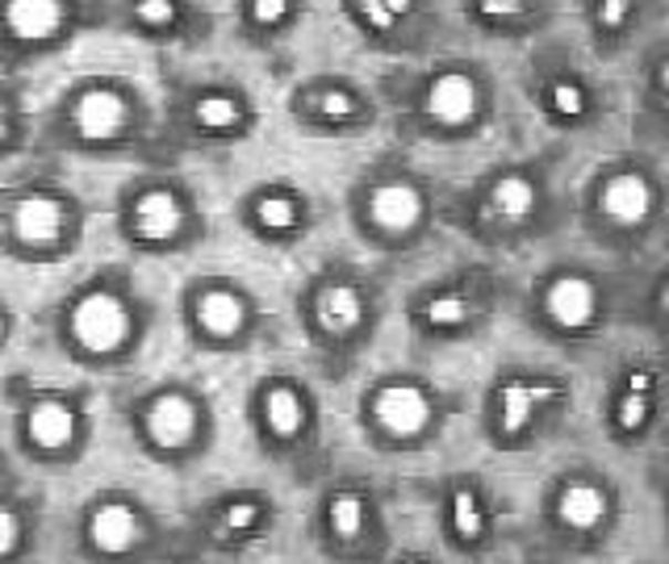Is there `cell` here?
I'll return each instance as SVG.
<instances>
[{
	"instance_id": "8992f818",
	"label": "cell",
	"mask_w": 669,
	"mask_h": 564,
	"mask_svg": "<svg viewBox=\"0 0 669 564\" xmlns=\"http://www.w3.org/2000/svg\"><path fill=\"white\" fill-rule=\"evenodd\" d=\"M88 540L105 556H122L143 540V519L126 502H101L88 519Z\"/></svg>"
},
{
	"instance_id": "6da1fadb",
	"label": "cell",
	"mask_w": 669,
	"mask_h": 564,
	"mask_svg": "<svg viewBox=\"0 0 669 564\" xmlns=\"http://www.w3.org/2000/svg\"><path fill=\"white\" fill-rule=\"evenodd\" d=\"M72 335H76V343L84 352L109 356V352H117L130 338V310L114 293H88L72 310Z\"/></svg>"
},
{
	"instance_id": "7a4b0ae2",
	"label": "cell",
	"mask_w": 669,
	"mask_h": 564,
	"mask_svg": "<svg viewBox=\"0 0 669 564\" xmlns=\"http://www.w3.org/2000/svg\"><path fill=\"white\" fill-rule=\"evenodd\" d=\"M130 117H134L130 96L109 88V84H88L72 101V126L88 143H109L117 134H126Z\"/></svg>"
},
{
	"instance_id": "277c9868",
	"label": "cell",
	"mask_w": 669,
	"mask_h": 564,
	"mask_svg": "<svg viewBox=\"0 0 669 564\" xmlns=\"http://www.w3.org/2000/svg\"><path fill=\"white\" fill-rule=\"evenodd\" d=\"M197 431V406L185 394H159L147 410V439L155 448L176 451L185 448Z\"/></svg>"
},
{
	"instance_id": "5b68a950",
	"label": "cell",
	"mask_w": 669,
	"mask_h": 564,
	"mask_svg": "<svg viewBox=\"0 0 669 564\" xmlns=\"http://www.w3.org/2000/svg\"><path fill=\"white\" fill-rule=\"evenodd\" d=\"M373 410H377V422L385 431L401 435V439L419 435L427 427V418H431V406H427L422 389H415V385H385L377 401H373Z\"/></svg>"
},
{
	"instance_id": "8d00e7d4",
	"label": "cell",
	"mask_w": 669,
	"mask_h": 564,
	"mask_svg": "<svg viewBox=\"0 0 669 564\" xmlns=\"http://www.w3.org/2000/svg\"><path fill=\"white\" fill-rule=\"evenodd\" d=\"M661 84H666V93H669V63L661 67Z\"/></svg>"
},
{
	"instance_id": "d4e9b609",
	"label": "cell",
	"mask_w": 669,
	"mask_h": 564,
	"mask_svg": "<svg viewBox=\"0 0 669 564\" xmlns=\"http://www.w3.org/2000/svg\"><path fill=\"white\" fill-rule=\"evenodd\" d=\"M427 318L436 322V326H457V322L469 318V301L460 297V293H443L427 305Z\"/></svg>"
},
{
	"instance_id": "44dd1931",
	"label": "cell",
	"mask_w": 669,
	"mask_h": 564,
	"mask_svg": "<svg viewBox=\"0 0 669 564\" xmlns=\"http://www.w3.org/2000/svg\"><path fill=\"white\" fill-rule=\"evenodd\" d=\"M255 222L264 230H293L297 226V201L289 192H264L255 201Z\"/></svg>"
},
{
	"instance_id": "2e32d148",
	"label": "cell",
	"mask_w": 669,
	"mask_h": 564,
	"mask_svg": "<svg viewBox=\"0 0 669 564\" xmlns=\"http://www.w3.org/2000/svg\"><path fill=\"white\" fill-rule=\"evenodd\" d=\"M561 523L577 526V531H590V526L603 523V514H607V498H603V489L594 485H569L561 493Z\"/></svg>"
},
{
	"instance_id": "f1b7e54d",
	"label": "cell",
	"mask_w": 669,
	"mask_h": 564,
	"mask_svg": "<svg viewBox=\"0 0 669 564\" xmlns=\"http://www.w3.org/2000/svg\"><path fill=\"white\" fill-rule=\"evenodd\" d=\"M248 18L268 30V25H276V21L289 18V4L285 0H255V4H248Z\"/></svg>"
},
{
	"instance_id": "d590c367",
	"label": "cell",
	"mask_w": 669,
	"mask_h": 564,
	"mask_svg": "<svg viewBox=\"0 0 669 564\" xmlns=\"http://www.w3.org/2000/svg\"><path fill=\"white\" fill-rule=\"evenodd\" d=\"M649 380H652L649 373H631V394H645V389H649Z\"/></svg>"
},
{
	"instance_id": "52a82bcc",
	"label": "cell",
	"mask_w": 669,
	"mask_h": 564,
	"mask_svg": "<svg viewBox=\"0 0 669 564\" xmlns=\"http://www.w3.org/2000/svg\"><path fill=\"white\" fill-rule=\"evenodd\" d=\"M180 226H185V206H180L176 192H168V188H151V192L138 197V206H134V234H138V239H147V243H168V239L180 234Z\"/></svg>"
},
{
	"instance_id": "9a60e30c",
	"label": "cell",
	"mask_w": 669,
	"mask_h": 564,
	"mask_svg": "<svg viewBox=\"0 0 669 564\" xmlns=\"http://www.w3.org/2000/svg\"><path fill=\"white\" fill-rule=\"evenodd\" d=\"M360 314H364L360 293H356L352 284H326L323 297H318V322H323L326 331L347 335V331L360 322Z\"/></svg>"
},
{
	"instance_id": "d6a6232c",
	"label": "cell",
	"mask_w": 669,
	"mask_h": 564,
	"mask_svg": "<svg viewBox=\"0 0 669 564\" xmlns=\"http://www.w3.org/2000/svg\"><path fill=\"white\" fill-rule=\"evenodd\" d=\"M481 13L485 18H515V13H523V4H515V0H490V4H481Z\"/></svg>"
},
{
	"instance_id": "3957f363",
	"label": "cell",
	"mask_w": 669,
	"mask_h": 564,
	"mask_svg": "<svg viewBox=\"0 0 669 564\" xmlns=\"http://www.w3.org/2000/svg\"><path fill=\"white\" fill-rule=\"evenodd\" d=\"M67 21H72V9L67 4H59V0H9L4 9H0V25H4V34L13 38V42H55L63 30H67Z\"/></svg>"
},
{
	"instance_id": "83f0119b",
	"label": "cell",
	"mask_w": 669,
	"mask_h": 564,
	"mask_svg": "<svg viewBox=\"0 0 669 564\" xmlns=\"http://www.w3.org/2000/svg\"><path fill=\"white\" fill-rule=\"evenodd\" d=\"M553 109L565 113V117H582V109H586V96H582V88H577V84H556V88H553Z\"/></svg>"
},
{
	"instance_id": "f35d334b",
	"label": "cell",
	"mask_w": 669,
	"mask_h": 564,
	"mask_svg": "<svg viewBox=\"0 0 669 564\" xmlns=\"http://www.w3.org/2000/svg\"><path fill=\"white\" fill-rule=\"evenodd\" d=\"M0 338H4V318H0Z\"/></svg>"
},
{
	"instance_id": "4316f807",
	"label": "cell",
	"mask_w": 669,
	"mask_h": 564,
	"mask_svg": "<svg viewBox=\"0 0 669 564\" xmlns=\"http://www.w3.org/2000/svg\"><path fill=\"white\" fill-rule=\"evenodd\" d=\"M645 418H649V397L645 394H628L619 401V427H624V431H636Z\"/></svg>"
},
{
	"instance_id": "5bb4252c",
	"label": "cell",
	"mask_w": 669,
	"mask_h": 564,
	"mask_svg": "<svg viewBox=\"0 0 669 564\" xmlns=\"http://www.w3.org/2000/svg\"><path fill=\"white\" fill-rule=\"evenodd\" d=\"M243 318H248L243 301L234 297V293H227V289H210V293L197 297V322H201V331H210V335L230 338L234 331H243Z\"/></svg>"
},
{
	"instance_id": "836d02e7",
	"label": "cell",
	"mask_w": 669,
	"mask_h": 564,
	"mask_svg": "<svg viewBox=\"0 0 669 564\" xmlns=\"http://www.w3.org/2000/svg\"><path fill=\"white\" fill-rule=\"evenodd\" d=\"M631 9L628 4H603V9H598V21H607V25H619V21L628 18Z\"/></svg>"
},
{
	"instance_id": "cb8c5ba5",
	"label": "cell",
	"mask_w": 669,
	"mask_h": 564,
	"mask_svg": "<svg viewBox=\"0 0 669 564\" xmlns=\"http://www.w3.org/2000/svg\"><path fill=\"white\" fill-rule=\"evenodd\" d=\"M452 514H457V535L460 540H481V506L469 489H460L457 502H452Z\"/></svg>"
},
{
	"instance_id": "e0dca14e",
	"label": "cell",
	"mask_w": 669,
	"mask_h": 564,
	"mask_svg": "<svg viewBox=\"0 0 669 564\" xmlns=\"http://www.w3.org/2000/svg\"><path fill=\"white\" fill-rule=\"evenodd\" d=\"M264 422L272 435H281V439H289V435L302 431V422H306V406H302V397L293 394L289 385H272L264 394Z\"/></svg>"
},
{
	"instance_id": "e575fe53",
	"label": "cell",
	"mask_w": 669,
	"mask_h": 564,
	"mask_svg": "<svg viewBox=\"0 0 669 564\" xmlns=\"http://www.w3.org/2000/svg\"><path fill=\"white\" fill-rule=\"evenodd\" d=\"M13 134V109H9V101L0 96V138H9Z\"/></svg>"
},
{
	"instance_id": "ffe728a7",
	"label": "cell",
	"mask_w": 669,
	"mask_h": 564,
	"mask_svg": "<svg viewBox=\"0 0 669 564\" xmlns=\"http://www.w3.org/2000/svg\"><path fill=\"white\" fill-rule=\"evenodd\" d=\"M553 394V389H535V385H523V380H511L506 389H502V431H523V422L532 418L535 401H544V397Z\"/></svg>"
},
{
	"instance_id": "d6986e66",
	"label": "cell",
	"mask_w": 669,
	"mask_h": 564,
	"mask_svg": "<svg viewBox=\"0 0 669 564\" xmlns=\"http://www.w3.org/2000/svg\"><path fill=\"white\" fill-rule=\"evenodd\" d=\"M535 209V188L527 176H502L494 185V213L506 222H523Z\"/></svg>"
},
{
	"instance_id": "1f68e13d",
	"label": "cell",
	"mask_w": 669,
	"mask_h": 564,
	"mask_svg": "<svg viewBox=\"0 0 669 564\" xmlns=\"http://www.w3.org/2000/svg\"><path fill=\"white\" fill-rule=\"evenodd\" d=\"M255 519H260V506H255V502H234V506L227 510L230 531H251V526H255Z\"/></svg>"
},
{
	"instance_id": "9c48e42d",
	"label": "cell",
	"mask_w": 669,
	"mask_h": 564,
	"mask_svg": "<svg viewBox=\"0 0 669 564\" xmlns=\"http://www.w3.org/2000/svg\"><path fill=\"white\" fill-rule=\"evenodd\" d=\"M603 213L611 218V222L619 226H640L645 218H649L652 209V188L645 176H636V171H619V176H611L607 185H603Z\"/></svg>"
},
{
	"instance_id": "603a6c76",
	"label": "cell",
	"mask_w": 669,
	"mask_h": 564,
	"mask_svg": "<svg viewBox=\"0 0 669 564\" xmlns=\"http://www.w3.org/2000/svg\"><path fill=\"white\" fill-rule=\"evenodd\" d=\"M143 30H151V34H164L168 25H176V18H180V4H173V0H143V4H134L130 13Z\"/></svg>"
},
{
	"instance_id": "4dcf8cb0",
	"label": "cell",
	"mask_w": 669,
	"mask_h": 564,
	"mask_svg": "<svg viewBox=\"0 0 669 564\" xmlns=\"http://www.w3.org/2000/svg\"><path fill=\"white\" fill-rule=\"evenodd\" d=\"M21 540V519L9 506H0V556H9Z\"/></svg>"
},
{
	"instance_id": "7c38bea8",
	"label": "cell",
	"mask_w": 669,
	"mask_h": 564,
	"mask_svg": "<svg viewBox=\"0 0 669 564\" xmlns=\"http://www.w3.org/2000/svg\"><path fill=\"white\" fill-rule=\"evenodd\" d=\"M548 314H553V322H561L565 331H577V326H586V322L594 318V305H598V293H594V284L586 281V276H561V281H553V289H548Z\"/></svg>"
},
{
	"instance_id": "8fae6325",
	"label": "cell",
	"mask_w": 669,
	"mask_h": 564,
	"mask_svg": "<svg viewBox=\"0 0 669 564\" xmlns=\"http://www.w3.org/2000/svg\"><path fill=\"white\" fill-rule=\"evenodd\" d=\"M368 218L381 226V230H394V234H401V230H410V226L422 218V197L415 185H401V180H394V185H381L373 188V197H368Z\"/></svg>"
},
{
	"instance_id": "30bf717a",
	"label": "cell",
	"mask_w": 669,
	"mask_h": 564,
	"mask_svg": "<svg viewBox=\"0 0 669 564\" xmlns=\"http://www.w3.org/2000/svg\"><path fill=\"white\" fill-rule=\"evenodd\" d=\"M427 109H431V117H440L443 126H464L478 113V84L464 72H443L427 88Z\"/></svg>"
},
{
	"instance_id": "ac0fdd59",
	"label": "cell",
	"mask_w": 669,
	"mask_h": 564,
	"mask_svg": "<svg viewBox=\"0 0 669 564\" xmlns=\"http://www.w3.org/2000/svg\"><path fill=\"white\" fill-rule=\"evenodd\" d=\"M192 117L197 126L210 134H230L243 126V105L234 93H201L197 105H192Z\"/></svg>"
},
{
	"instance_id": "7402d4cb",
	"label": "cell",
	"mask_w": 669,
	"mask_h": 564,
	"mask_svg": "<svg viewBox=\"0 0 669 564\" xmlns=\"http://www.w3.org/2000/svg\"><path fill=\"white\" fill-rule=\"evenodd\" d=\"M331 531L344 535V540H356L364 531V502L356 493H339V498L331 502Z\"/></svg>"
},
{
	"instance_id": "4fadbf2b",
	"label": "cell",
	"mask_w": 669,
	"mask_h": 564,
	"mask_svg": "<svg viewBox=\"0 0 669 564\" xmlns=\"http://www.w3.org/2000/svg\"><path fill=\"white\" fill-rule=\"evenodd\" d=\"M25 435H30L42 451L67 448V443L76 439V414H72V406L46 397V401L30 406V414H25Z\"/></svg>"
},
{
	"instance_id": "ba28073f",
	"label": "cell",
	"mask_w": 669,
	"mask_h": 564,
	"mask_svg": "<svg viewBox=\"0 0 669 564\" xmlns=\"http://www.w3.org/2000/svg\"><path fill=\"white\" fill-rule=\"evenodd\" d=\"M63 226H67V209L59 197H21L18 209H13V230H18L21 243L30 247H46L55 243L59 234H63Z\"/></svg>"
},
{
	"instance_id": "f546056e",
	"label": "cell",
	"mask_w": 669,
	"mask_h": 564,
	"mask_svg": "<svg viewBox=\"0 0 669 564\" xmlns=\"http://www.w3.org/2000/svg\"><path fill=\"white\" fill-rule=\"evenodd\" d=\"M318 109H323V117H352V113H356V101H352L344 88H331V93L318 96Z\"/></svg>"
},
{
	"instance_id": "74e56055",
	"label": "cell",
	"mask_w": 669,
	"mask_h": 564,
	"mask_svg": "<svg viewBox=\"0 0 669 564\" xmlns=\"http://www.w3.org/2000/svg\"><path fill=\"white\" fill-rule=\"evenodd\" d=\"M661 301H666V310H669V284H666V293H661Z\"/></svg>"
},
{
	"instance_id": "484cf974",
	"label": "cell",
	"mask_w": 669,
	"mask_h": 564,
	"mask_svg": "<svg viewBox=\"0 0 669 564\" xmlns=\"http://www.w3.org/2000/svg\"><path fill=\"white\" fill-rule=\"evenodd\" d=\"M410 4L406 0H394V4H381V0H368V4H356V13H360L364 21H373L377 30H389L394 25V18H401Z\"/></svg>"
}]
</instances>
